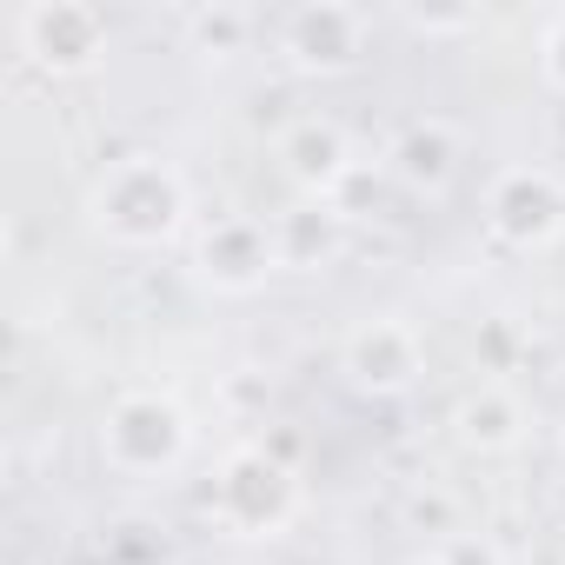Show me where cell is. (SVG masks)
<instances>
[{
	"label": "cell",
	"mask_w": 565,
	"mask_h": 565,
	"mask_svg": "<svg viewBox=\"0 0 565 565\" xmlns=\"http://www.w3.org/2000/svg\"><path fill=\"white\" fill-rule=\"evenodd\" d=\"M180 213H186V186H180V173H173L167 160H153V153L120 160V167L94 186V220H100L114 239H127V246L167 239V233L180 226Z\"/></svg>",
	"instance_id": "cell-1"
},
{
	"label": "cell",
	"mask_w": 565,
	"mask_h": 565,
	"mask_svg": "<svg viewBox=\"0 0 565 565\" xmlns=\"http://www.w3.org/2000/svg\"><path fill=\"white\" fill-rule=\"evenodd\" d=\"M100 452L120 472H167L186 452V413L160 393H120L100 426Z\"/></svg>",
	"instance_id": "cell-2"
},
{
	"label": "cell",
	"mask_w": 565,
	"mask_h": 565,
	"mask_svg": "<svg viewBox=\"0 0 565 565\" xmlns=\"http://www.w3.org/2000/svg\"><path fill=\"white\" fill-rule=\"evenodd\" d=\"M14 28H21V47H28L41 67H54V74H81V67H94L100 47H107L100 8H81V0H34V8H21Z\"/></svg>",
	"instance_id": "cell-3"
},
{
	"label": "cell",
	"mask_w": 565,
	"mask_h": 565,
	"mask_svg": "<svg viewBox=\"0 0 565 565\" xmlns=\"http://www.w3.org/2000/svg\"><path fill=\"white\" fill-rule=\"evenodd\" d=\"M486 220L512 246H545L565 226V186L545 167H505L486 193Z\"/></svg>",
	"instance_id": "cell-4"
},
{
	"label": "cell",
	"mask_w": 565,
	"mask_h": 565,
	"mask_svg": "<svg viewBox=\"0 0 565 565\" xmlns=\"http://www.w3.org/2000/svg\"><path fill=\"white\" fill-rule=\"evenodd\" d=\"M279 47L300 74H347L366 47V14L360 8H333V0H313V8H294L279 21Z\"/></svg>",
	"instance_id": "cell-5"
},
{
	"label": "cell",
	"mask_w": 565,
	"mask_h": 565,
	"mask_svg": "<svg viewBox=\"0 0 565 565\" xmlns=\"http://www.w3.org/2000/svg\"><path fill=\"white\" fill-rule=\"evenodd\" d=\"M220 512L239 532H279L294 512V472L266 452H233L220 472Z\"/></svg>",
	"instance_id": "cell-6"
},
{
	"label": "cell",
	"mask_w": 565,
	"mask_h": 565,
	"mask_svg": "<svg viewBox=\"0 0 565 565\" xmlns=\"http://www.w3.org/2000/svg\"><path fill=\"white\" fill-rule=\"evenodd\" d=\"M340 366H347V380H353L360 393H406V386L419 380L426 353H419V333H413V327H399V320H366L360 333H347Z\"/></svg>",
	"instance_id": "cell-7"
},
{
	"label": "cell",
	"mask_w": 565,
	"mask_h": 565,
	"mask_svg": "<svg viewBox=\"0 0 565 565\" xmlns=\"http://www.w3.org/2000/svg\"><path fill=\"white\" fill-rule=\"evenodd\" d=\"M200 266H206L213 287H226V294H253L259 279L279 266V246H273V233H266L259 220L226 213V220L206 226V239H200Z\"/></svg>",
	"instance_id": "cell-8"
},
{
	"label": "cell",
	"mask_w": 565,
	"mask_h": 565,
	"mask_svg": "<svg viewBox=\"0 0 565 565\" xmlns=\"http://www.w3.org/2000/svg\"><path fill=\"white\" fill-rule=\"evenodd\" d=\"M279 160H287V173L307 186V193H333L347 173H353V147L333 120H300L287 127V140H279Z\"/></svg>",
	"instance_id": "cell-9"
},
{
	"label": "cell",
	"mask_w": 565,
	"mask_h": 565,
	"mask_svg": "<svg viewBox=\"0 0 565 565\" xmlns=\"http://www.w3.org/2000/svg\"><path fill=\"white\" fill-rule=\"evenodd\" d=\"M459 134L446 127V120H413L406 134H399V147H393V173L413 186V193H439L452 173H459Z\"/></svg>",
	"instance_id": "cell-10"
},
{
	"label": "cell",
	"mask_w": 565,
	"mask_h": 565,
	"mask_svg": "<svg viewBox=\"0 0 565 565\" xmlns=\"http://www.w3.org/2000/svg\"><path fill=\"white\" fill-rule=\"evenodd\" d=\"M452 426H459V439H466L472 452H512V446L525 439V406H519L505 386H479V393L459 399Z\"/></svg>",
	"instance_id": "cell-11"
},
{
	"label": "cell",
	"mask_w": 565,
	"mask_h": 565,
	"mask_svg": "<svg viewBox=\"0 0 565 565\" xmlns=\"http://www.w3.org/2000/svg\"><path fill=\"white\" fill-rule=\"evenodd\" d=\"M333 233H340V213H327V206L287 213V220H279V233H273L279 266H320V259L333 253Z\"/></svg>",
	"instance_id": "cell-12"
},
{
	"label": "cell",
	"mask_w": 565,
	"mask_h": 565,
	"mask_svg": "<svg viewBox=\"0 0 565 565\" xmlns=\"http://www.w3.org/2000/svg\"><path fill=\"white\" fill-rule=\"evenodd\" d=\"M186 34L200 54H239L253 41V14L246 8H193L186 14Z\"/></svg>",
	"instance_id": "cell-13"
},
{
	"label": "cell",
	"mask_w": 565,
	"mask_h": 565,
	"mask_svg": "<svg viewBox=\"0 0 565 565\" xmlns=\"http://www.w3.org/2000/svg\"><path fill=\"white\" fill-rule=\"evenodd\" d=\"M406 519L426 525V532H446V539L459 532V505H452L446 492H413V499H406Z\"/></svg>",
	"instance_id": "cell-14"
},
{
	"label": "cell",
	"mask_w": 565,
	"mask_h": 565,
	"mask_svg": "<svg viewBox=\"0 0 565 565\" xmlns=\"http://www.w3.org/2000/svg\"><path fill=\"white\" fill-rule=\"evenodd\" d=\"M539 74L565 94V14H552L545 34H539Z\"/></svg>",
	"instance_id": "cell-15"
},
{
	"label": "cell",
	"mask_w": 565,
	"mask_h": 565,
	"mask_svg": "<svg viewBox=\"0 0 565 565\" xmlns=\"http://www.w3.org/2000/svg\"><path fill=\"white\" fill-rule=\"evenodd\" d=\"M439 558H446V565H505L499 545H492V539H472V532H452Z\"/></svg>",
	"instance_id": "cell-16"
},
{
	"label": "cell",
	"mask_w": 565,
	"mask_h": 565,
	"mask_svg": "<svg viewBox=\"0 0 565 565\" xmlns=\"http://www.w3.org/2000/svg\"><path fill=\"white\" fill-rule=\"evenodd\" d=\"M406 565H446V558H406Z\"/></svg>",
	"instance_id": "cell-17"
}]
</instances>
